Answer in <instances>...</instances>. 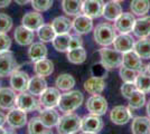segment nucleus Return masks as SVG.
<instances>
[{
	"mask_svg": "<svg viewBox=\"0 0 150 134\" xmlns=\"http://www.w3.org/2000/svg\"><path fill=\"white\" fill-rule=\"evenodd\" d=\"M84 96L80 91H67L61 95L57 107L63 113H72L82 105Z\"/></svg>",
	"mask_w": 150,
	"mask_h": 134,
	"instance_id": "nucleus-1",
	"label": "nucleus"
},
{
	"mask_svg": "<svg viewBox=\"0 0 150 134\" xmlns=\"http://www.w3.org/2000/svg\"><path fill=\"white\" fill-rule=\"evenodd\" d=\"M82 119L79 115L74 113H65L59 117V121L57 123L56 128L58 133L72 134L77 133L79 130H81Z\"/></svg>",
	"mask_w": 150,
	"mask_h": 134,
	"instance_id": "nucleus-2",
	"label": "nucleus"
},
{
	"mask_svg": "<svg viewBox=\"0 0 150 134\" xmlns=\"http://www.w3.org/2000/svg\"><path fill=\"white\" fill-rule=\"evenodd\" d=\"M100 58H101V64L105 67L106 69H112V68H117L122 66V58H123V54L117 51L115 48H108V47H103L100 49Z\"/></svg>",
	"mask_w": 150,
	"mask_h": 134,
	"instance_id": "nucleus-3",
	"label": "nucleus"
},
{
	"mask_svg": "<svg viewBox=\"0 0 150 134\" xmlns=\"http://www.w3.org/2000/svg\"><path fill=\"white\" fill-rule=\"evenodd\" d=\"M115 29L110 24H100L94 29V39L101 46H109L113 44V40L115 38Z\"/></svg>",
	"mask_w": 150,
	"mask_h": 134,
	"instance_id": "nucleus-4",
	"label": "nucleus"
},
{
	"mask_svg": "<svg viewBox=\"0 0 150 134\" xmlns=\"http://www.w3.org/2000/svg\"><path fill=\"white\" fill-rule=\"evenodd\" d=\"M18 68L19 65L11 51L0 53V77L11 76Z\"/></svg>",
	"mask_w": 150,
	"mask_h": 134,
	"instance_id": "nucleus-5",
	"label": "nucleus"
},
{
	"mask_svg": "<svg viewBox=\"0 0 150 134\" xmlns=\"http://www.w3.org/2000/svg\"><path fill=\"white\" fill-rule=\"evenodd\" d=\"M16 106L18 109H23L25 112H33L39 109L40 107V102L35 98V95L30 94L29 92H21L19 95H17L16 98Z\"/></svg>",
	"mask_w": 150,
	"mask_h": 134,
	"instance_id": "nucleus-6",
	"label": "nucleus"
},
{
	"mask_svg": "<svg viewBox=\"0 0 150 134\" xmlns=\"http://www.w3.org/2000/svg\"><path fill=\"white\" fill-rule=\"evenodd\" d=\"M61 93L57 87H47L44 92L39 95L40 105L45 109H53L56 107L61 98Z\"/></svg>",
	"mask_w": 150,
	"mask_h": 134,
	"instance_id": "nucleus-7",
	"label": "nucleus"
},
{
	"mask_svg": "<svg viewBox=\"0 0 150 134\" xmlns=\"http://www.w3.org/2000/svg\"><path fill=\"white\" fill-rule=\"evenodd\" d=\"M103 120L99 115H88L82 119L81 130L83 133H99L103 128Z\"/></svg>",
	"mask_w": 150,
	"mask_h": 134,
	"instance_id": "nucleus-8",
	"label": "nucleus"
},
{
	"mask_svg": "<svg viewBox=\"0 0 150 134\" xmlns=\"http://www.w3.org/2000/svg\"><path fill=\"white\" fill-rule=\"evenodd\" d=\"M86 109L91 114L101 116V115L105 114L108 111V102L100 94L92 95L86 101Z\"/></svg>",
	"mask_w": 150,
	"mask_h": 134,
	"instance_id": "nucleus-9",
	"label": "nucleus"
},
{
	"mask_svg": "<svg viewBox=\"0 0 150 134\" xmlns=\"http://www.w3.org/2000/svg\"><path fill=\"white\" fill-rule=\"evenodd\" d=\"M134 15L131 13H122L114 21V29L120 34H128L132 32L136 24Z\"/></svg>",
	"mask_w": 150,
	"mask_h": 134,
	"instance_id": "nucleus-10",
	"label": "nucleus"
},
{
	"mask_svg": "<svg viewBox=\"0 0 150 134\" xmlns=\"http://www.w3.org/2000/svg\"><path fill=\"white\" fill-rule=\"evenodd\" d=\"M104 5L105 4L103 0H85V1H83L82 13L91 17L92 19L99 18L101 16H103Z\"/></svg>",
	"mask_w": 150,
	"mask_h": 134,
	"instance_id": "nucleus-11",
	"label": "nucleus"
},
{
	"mask_svg": "<svg viewBox=\"0 0 150 134\" xmlns=\"http://www.w3.org/2000/svg\"><path fill=\"white\" fill-rule=\"evenodd\" d=\"M7 116V123L9 124V126L13 128H21L27 124V114L25 111L18 109L16 106V109H10L8 112Z\"/></svg>",
	"mask_w": 150,
	"mask_h": 134,
	"instance_id": "nucleus-12",
	"label": "nucleus"
},
{
	"mask_svg": "<svg viewBox=\"0 0 150 134\" xmlns=\"http://www.w3.org/2000/svg\"><path fill=\"white\" fill-rule=\"evenodd\" d=\"M110 119L112 123L117 125H125L132 119L131 109H128L123 105H118L112 109L110 113Z\"/></svg>",
	"mask_w": 150,
	"mask_h": 134,
	"instance_id": "nucleus-13",
	"label": "nucleus"
},
{
	"mask_svg": "<svg viewBox=\"0 0 150 134\" xmlns=\"http://www.w3.org/2000/svg\"><path fill=\"white\" fill-rule=\"evenodd\" d=\"M122 65L128 67V68H130V69L136 70L138 73L146 69V66L142 63L141 57L134 51H129L127 53H123Z\"/></svg>",
	"mask_w": 150,
	"mask_h": 134,
	"instance_id": "nucleus-14",
	"label": "nucleus"
},
{
	"mask_svg": "<svg viewBox=\"0 0 150 134\" xmlns=\"http://www.w3.org/2000/svg\"><path fill=\"white\" fill-rule=\"evenodd\" d=\"M29 76L28 74L21 70H16L13 75L10 76V85L11 88L18 93L26 92L28 88V84H29Z\"/></svg>",
	"mask_w": 150,
	"mask_h": 134,
	"instance_id": "nucleus-15",
	"label": "nucleus"
},
{
	"mask_svg": "<svg viewBox=\"0 0 150 134\" xmlns=\"http://www.w3.org/2000/svg\"><path fill=\"white\" fill-rule=\"evenodd\" d=\"M73 24V28L74 30L79 35H83V34H88L93 29V21L92 18L88 17L86 15H77L75 17V19L72 21Z\"/></svg>",
	"mask_w": 150,
	"mask_h": 134,
	"instance_id": "nucleus-16",
	"label": "nucleus"
},
{
	"mask_svg": "<svg viewBox=\"0 0 150 134\" xmlns=\"http://www.w3.org/2000/svg\"><path fill=\"white\" fill-rule=\"evenodd\" d=\"M113 46L117 51L123 54L129 51H133L134 39L129 34H120L118 36H115V38L113 40Z\"/></svg>",
	"mask_w": 150,
	"mask_h": 134,
	"instance_id": "nucleus-17",
	"label": "nucleus"
},
{
	"mask_svg": "<svg viewBox=\"0 0 150 134\" xmlns=\"http://www.w3.org/2000/svg\"><path fill=\"white\" fill-rule=\"evenodd\" d=\"M16 91L9 87L0 88V109H10L16 105Z\"/></svg>",
	"mask_w": 150,
	"mask_h": 134,
	"instance_id": "nucleus-18",
	"label": "nucleus"
},
{
	"mask_svg": "<svg viewBox=\"0 0 150 134\" xmlns=\"http://www.w3.org/2000/svg\"><path fill=\"white\" fill-rule=\"evenodd\" d=\"M15 39L20 46H27L33 44L35 39L34 30L28 29L25 26H19L15 29Z\"/></svg>",
	"mask_w": 150,
	"mask_h": 134,
	"instance_id": "nucleus-19",
	"label": "nucleus"
},
{
	"mask_svg": "<svg viewBox=\"0 0 150 134\" xmlns=\"http://www.w3.org/2000/svg\"><path fill=\"white\" fill-rule=\"evenodd\" d=\"M105 88V82L103 77L93 76L90 77L84 83V89L91 95H98L101 94Z\"/></svg>",
	"mask_w": 150,
	"mask_h": 134,
	"instance_id": "nucleus-20",
	"label": "nucleus"
},
{
	"mask_svg": "<svg viewBox=\"0 0 150 134\" xmlns=\"http://www.w3.org/2000/svg\"><path fill=\"white\" fill-rule=\"evenodd\" d=\"M23 26L27 27L31 30H37L40 26L44 25V18L38 11H33V13H27L21 19Z\"/></svg>",
	"mask_w": 150,
	"mask_h": 134,
	"instance_id": "nucleus-21",
	"label": "nucleus"
},
{
	"mask_svg": "<svg viewBox=\"0 0 150 134\" xmlns=\"http://www.w3.org/2000/svg\"><path fill=\"white\" fill-rule=\"evenodd\" d=\"M132 32L139 38H147L150 36V16L141 17L136 20Z\"/></svg>",
	"mask_w": 150,
	"mask_h": 134,
	"instance_id": "nucleus-22",
	"label": "nucleus"
},
{
	"mask_svg": "<svg viewBox=\"0 0 150 134\" xmlns=\"http://www.w3.org/2000/svg\"><path fill=\"white\" fill-rule=\"evenodd\" d=\"M59 114L56 109H45L43 111H40L39 114V119L42 120L43 124L47 128H52L54 126H56L58 121H59Z\"/></svg>",
	"mask_w": 150,
	"mask_h": 134,
	"instance_id": "nucleus-23",
	"label": "nucleus"
},
{
	"mask_svg": "<svg viewBox=\"0 0 150 134\" xmlns=\"http://www.w3.org/2000/svg\"><path fill=\"white\" fill-rule=\"evenodd\" d=\"M122 13V8L117 1H109L104 5L103 10V17L109 21H115L120 15Z\"/></svg>",
	"mask_w": 150,
	"mask_h": 134,
	"instance_id": "nucleus-24",
	"label": "nucleus"
},
{
	"mask_svg": "<svg viewBox=\"0 0 150 134\" xmlns=\"http://www.w3.org/2000/svg\"><path fill=\"white\" fill-rule=\"evenodd\" d=\"M131 131L134 134L150 133V117H144V116L134 117L131 124Z\"/></svg>",
	"mask_w": 150,
	"mask_h": 134,
	"instance_id": "nucleus-25",
	"label": "nucleus"
},
{
	"mask_svg": "<svg viewBox=\"0 0 150 134\" xmlns=\"http://www.w3.org/2000/svg\"><path fill=\"white\" fill-rule=\"evenodd\" d=\"M34 70H35L36 75H38V76L47 77L52 75V73L54 72V64L50 59L43 58V59H39L37 62H35Z\"/></svg>",
	"mask_w": 150,
	"mask_h": 134,
	"instance_id": "nucleus-26",
	"label": "nucleus"
},
{
	"mask_svg": "<svg viewBox=\"0 0 150 134\" xmlns=\"http://www.w3.org/2000/svg\"><path fill=\"white\" fill-rule=\"evenodd\" d=\"M28 56L33 62H37L39 59L46 58L47 56V47L43 41L33 43L28 49Z\"/></svg>",
	"mask_w": 150,
	"mask_h": 134,
	"instance_id": "nucleus-27",
	"label": "nucleus"
},
{
	"mask_svg": "<svg viewBox=\"0 0 150 134\" xmlns=\"http://www.w3.org/2000/svg\"><path fill=\"white\" fill-rule=\"evenodd\" d=\"M47 88V82L45 81V77L42 76H34L33 78L29 79V84H28V88L27 91L33 94V95H40L45 89Z\"/></svg>",
	"mask_w": 150,
	"mask_h": 134,
	"instance_id": "nucleus-28",
	"label": "nucleus"
},
{
	"mask_svg": "<svg viewBox=\"0 0 150 134\" xmlns=\"http://www.w3.org/2000/svg\"><path fill=\"white\" fill-rule=\"evenodd\" d=\"M83 0H63V11L69 16H77L82 13Z\"/></svg>",
	"mask_w": 150,
	"mask_h": 134,
	"instance_id": "nucleus-29",
	"label": "nucleus"
},
{
	"mask_svg": "<svg viewBox=\"0 0 150 134\" xmlns=\"http://www.w3.org/2000/svg\"><path fill=\"white\" fill-rule=\"evenodd\" d=\"M52 27L56 34H67L73 28V24L67 17L59 16L52 21Z\"/></svg>",
	"mask_w": 150,
	"mask_h": 134,
	"instance_id": "nucleus-30",
	"label": "nucleus"
},
{
	"mask_svg": "<svg viewBox=\"0 0 150 134\" xmlns=\"http://www.w3.org/2000/svg\"><path fill=\"white\" fill-rule=\"evenodd\" d=\"M137 89L146 93H150V73L147 72V69L139 72L137 75V78L134 81Z\"/></svg>",
	"mask_w": 150,
	"mask_h": 134,
	"instance_id": "nucleus-31",
	"label": "nucleus"
},
{
	"mask_svg": "<svg viewBox=\"0 0 150 134\" xmlns=\"http://www.w3.org/2000/svg\"><path fill=\"white\" fill-rule=\"evenodd\" d=\"M130 9L133 15L144 16L150 10V0H132L130 4Z\"/></svg>",
	"mask_w": 150,
	"mask_h": 134,
	"instance_id": "nucleus-32",
	"label": "nucleus"
},
{
	"mask_svg": "<svg viewBox=\"0 0 150 134\" xmlns=\"http://www.w3.org/2000/svg\"><path fill=\"white\" fill-rule=\"evenodd\" d=\"M55 85L59 91L67 92L75 86V78L71 74H62L56 78Z\"/></svg>",
	"mask_w": 150,
	"mask_h": 134,
	"instance_id": "nucleus-33",
	"label": "nucleus"
},
{
	"mask_svg": "<svg viewBox=\"0 0 150 134\" xmlns=\"http://www.w3.org/2000/svg\"><path fill=\"white\" fill-rule=\"evenodd\" d=\"M67 59L72 64H82L86 59V51L82 46L73 48V49H69V51H67Z\"/></svg>",
	"mask_w": 150,
	"mask_h": 134,
	"instance_id": "nucleus-34",
	"label": "nucleus"
},
{
	"mask_svg": "<svg viewBox=\"0 0 150 134\" xmlns=\"http://www.w3.org/2000/svg\"><path fill=\"white\" fill-rule=\"evenodd\" d=\"M71 35L67 34H56L54 40L52 41L54 48L57 51H67L69 47V41H71Z\"/></svg>",
	"mask_w": 150,
	"mask_h": 134,
	"instance_id": "nucleus-35",
	"label": "nucleus"
},
{
	"mask_svg": "<svg viewBox=\"0 0 150 134\" xmlns=\"http://www.w3.org/2000/svg\"><path fill=\"white\" fill-rule=\"evenodd\" d=\"M133 51L144 59L150 58V39L148 38H140L137 43H134Z\"/></svg>",
	"mask_w": 150,
	"mask_h": 134,
	"instance_id": "nucleus-36",
	"label": "nucleus"
},
{
	"mask_svg": "<svg viewBox=\"0 0 150 134\" xmlns=\"http://www.w3.org/2000/svg\"><path fill=\"white\" fill-rule=\"evenodd\" d=\"M37 35L38 38L43 43H50L55 38L56 32L54 30V28L52 27V25H45L44 24L37 29Z\"/></svg>",
	"mask_w": 150,
	"mask_h": 134,
	"instance_id": "nucleus-37",
	"label": "nucleus"
},
{
	"mask_svg": "<svg viewBox=\"0 0 150 134\" xmlns=\"http://www.w3.org/2000/svg\"><path fill=\"white\" fill-rule=\"evenodd\" d=\"M146 104V95H144V92L136 89L132 95L129 98V105H130V109H141Z\"/></svg>",
	"mask_w": 150,
	"mask_h": 134,
	"instance_id": "nucleus-38",
	"label": "nucleus"
},
{
	"mask_svg": "<svg viewBox=\"0 0 150 134\" xmlns=\"http://www.w3.org/2000/svg\"><path fill=\"white\" fill-rule=\"evenodd\" d=\"M47 128L43 124L42 120L38 117H33L30 121L28 122V133L30 134H42L46 133Z\"/></svg>",
	"mask_w": 150,
	"mask_h": 134,
	"instance_id": "nucleus-39",
	"label": "nucleus"
},
{
	"mask_svg": "<svg viewBox=\"0 0 150 134\" xmlns=\"http://www.w3.org/2000/svg\"><path fill=\"white\" fill-rule=\"evenodd\" d=\"M120 77H121V79L123 81V82H134L136 81V78H137V75H138V72L133 69H130V68H128V67H125V66H120Z\"/></svg>",
	"mask_w": 150,
	"mask_h": 134,
	"instance_id": "nucleus-40",
	"label": "nucleus"
},
{
	"mask_svg": "<svg viewBox=\"0 0 150 134\" xmlns=\"http://www.w3.org/2000/svg\"><path fill=\"white\" fill-rule=\"evenodd\" d=\"M30 2L31 7L38 13L47 11L53 6V0H31Z\"/></svg>",
	"mask_w": 150,
	"mask_h": 134,
	"instance_id": "nucleus-41",
	"label": "nucleus"
},
{
	"mask_svg": "<svg viewBox=\"0 0 150 134\" xmlns=\"http://www.w3.org/2000/svg\"><path fill=\"white\" fill-rule=\"evenodd\" d=\"M13 28V19L6 15L0 13V32H8Z\"/></svg>",
	"mask_w": 150,
	"mask_h": 134,
	"instance_id": "nucleus-42",
	"label": "nucleus"
},
{
	"mask_svg": "<svg viewBox=\"0 0 150 134\" xmlns=\"http://www.w3.org/2000/svg\"><path fill=\"white\" fill-rule=\"evenodd\" d=\"M136 89H137V86L134 82H125V84L121 86V94L127 100H129Z\"/></svg>",
	"mask_w": 150,
	"mask_h": 134,
	"instance_id": "nucleus-43",
	"label": "nucleus"
},
{
	"mask_svg": "<svg viewBox=\"0 0 150 134\" xmlns=\"http://www.w3.org/2000/svg\"><path fill=\"white\" fill-rule=\"evenodd\" d=\"M11 47V39L7 32H0V53L8 51Z\"/></svg>",
	"mask_w": 150,
	"mask_h": 134,
	"instance_id": "nucleus-44",
	"label": "nucleus"
},
{
	"mask_svg": "<svg viewBox=\"0 0 150 134\" xmlns=\"http://www.w3.org/2000/svg\"><path fill=\"white\" fill-rule=\"evenodd\" d=\"M83 45V40L80 36H72L71 37V41H69V49H73V48H76V47H81Z\"/></svg>",
	"mask_w": 150,
	"mask_h": 134,
	"instance_id": "nucleus-45",
	"label": "nucleus"
},
{
	"mask_svg": "<svg viewBox=\"0 0 150 134\" xmlns=\"http://www.w3.org/2000/svg\"><path fill=\"white\" fill-rule=\"evenodd\" d=\"M7 122V116L2 112H0V126H4V124Z\"/></svg>",
	"mask_w": 150,
	"mask_h": 134,
	"instance_id": "nucleus-46",
	"label": "nucleus"
},
{
	"mask_svg": "<svg viewBox=\"0 0 150 134\" xmlns=\"http://www.w3.org/2000/svg\"><path fill=\"white\" fill-rule=\"evenodd\" d=\"M11 0H0V8H6L10 5Z\"/></svg>",
	"mask_w": 150,
	"mask_h": 134,
	"instance_id": "nucleus-47",
	"label": "nucleus"
},
{
	"mask_svg": "<svg viewBox=\"0 0 150 134\" xmlns=\"http://www.w3.org/2000/svg\"><path fill=\"white\" fill-rule=\"evenodd\" d=\"M31 0H15V2L17 5H20V6H25L27 4H29Z\"/></svg>",
	"mask_w": 150,
	"mask_h": 134,
	"instance_id": "nucleus-48",
	"label": "nucleus"
},
{
	"mask_svg": "<svg viewBox=\"0 0 150 134\" xmlns=\"http://www.w3.org/2000/svg\"><path fill=\"white\" fill-rule=\"evenodd\" d=\"M147 114H148V116L150 117V101L147 103Z\"/></svg>",
	"mask_w": 150,
	"mask_h": 134,
	"instance_id": "nucleus-49",
	"label": "nucleus"
},
{
	"mask_svg": "<svg viewBox=\"0 0 150 134\" xmlns=\"http://www.w3.org/2000/svg\"><path fill=\"white\" fill-rule=\"evenodd\" d=\"M0 133H1V134H5V133H7V131L4 128H2V126H0Z\"/></svg>",
	"mask_w": 150,
	"mask_h": 134,
	"instance_id": "nucleus-50",
	"label": "nucleus"
},
{
	"mask_svg": "<svg viewBox=\"0 0 150 134\" xmlns=\"http://www.w3.org/2000/svg\"><path fill=\"white\" fill-rule=\"evenodd\" d=\"M146 69H147V72H148V73H150V64L147 65V67H146Z\"/></svg>",
	"mask_w": 150,
	"mask_h": 134,
	"instance_id": "nucleus-51",
	"label": "nucleus"
},
{
	"mask_svg": "<svg viewBox=\"0 0 150 134\" xmlns=\"http://www.w3.org/2000/svg\"><path fill=\"white\" fill-rule=\"evenodd\" d=\"M113 1H117V2H121V1H125V0H113Z\"/></svg>",
	"mask_w": 150,
	"mask_h": 134,
	"instance_id": "nucleus-52",
	"label": "nucleus"
},
{
	"mask_svg": "<svg viewBox=\"0 0 150 134\" xmlns=\"http://www.w3.org/2000/svg\"><path fill=\"white\" fill-rule=\"evenodd\" d=\"M0 88H1V81H0Z\"/></svg>",
	"mask_w": 150,
	"mask_h": 134,
	"instance_id": "nucleus-53",
	"label": "nucleus"
}]
</instances>
